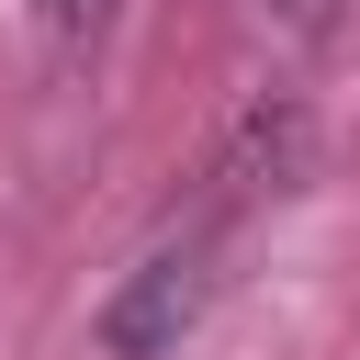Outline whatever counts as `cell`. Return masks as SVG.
Instances as JSON below:
<instances>
[{
    "instance_id": "1",
    "label": "cell",
    "mask_w": 360,
    "mask_h": 360,
    "mask_svg": "<svg viewBox=\"0 0 360 360\" xmlns=\"http://www.w3.org/2000/svg\"><path fill=\"white\" fill-rule=\"evenodd\" d=\"M202 304H214V236H180V248H158V259L101 304V349H112V360H158V349L191 338Z\"/></svg>"
},
{
    "instance_id": "2",
    "label": "cell",
    "mask_w": 360,
    "mask_h": 360,
    "mask_svg": "<svg viewBox=\"0 0 360 360\" xmlns=\"http://www.w3.org/2000/svg\"><path fill=\"white\" fill-rule=\"evenodd\" d=\"M45 11H56V34H68V45H90V34L112 22V0H45Z\"/></svg>"
},
{
    "instance_id": "3",
    "label": "cell",
    "mask_w": 360,
    "mask_h": 360,
    "mask_svg": "<svg viewBox=\"0 0 360 360\" xmlns=\"http://www.w3.org/2000/svg\"><path fill=\"white\" fill-rule=\"evenodd\" d=\"M259 11H270L281 34H326V22H338V0H259Z\"/></svg>"
}]
</instances>
